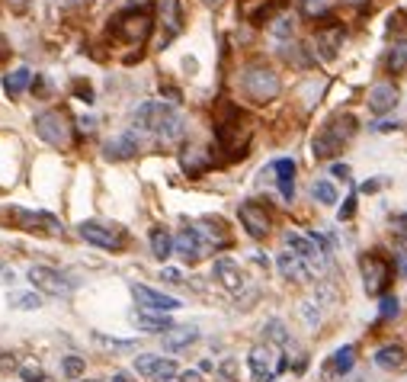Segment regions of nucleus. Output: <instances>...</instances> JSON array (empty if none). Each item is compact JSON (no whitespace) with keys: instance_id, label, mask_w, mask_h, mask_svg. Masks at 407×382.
<instances>
[{"instance_id":"nucleus-1","label":"nucleus","mask_w":407,"mask_h":382,"mask_svg":"<svg viewBox=\"0 0 407 382\" xmlns=\"http://www.w3.org/2000/svg\"><path fill=\"white\" fill-rule=\"evenodd\" d=\"M135 132H151L160 142H177L186 132V123H183V116L174 107L148 100V103H142L135 109Z\"/></svg>"},{"instance_id":"nucleus-2","label":"nucleus","mask_w":407,"mask_h":382,"mask_svg":"<svg viewBox=\"0 0 407 382\" xmlns=\"http://www.w3.org/2000/svg\"><path fill=\"white\" fill-rule=\"evenodd\" d=\"M109 36L119 39V42H128V46H142L144 39L151 36V13L142 7L122 10L109 20Z\"/></svg>"},{"instance_id":"nucleus-3","label":"nucleus","mask_w":407,"mask_h":382,"mask_svg":"<svg viewBox=\"0 0 407 382\" xmlns=\"http://www.w3.org/2000/svg\"><path fill=\"white\" fill-rule=\"evenodd\" d=\"M36 132L39 138L52 148H68L74 138V125H71L68 109H46L36 116Z\"/></svg>"},{"instance_id":"nucleus-4","label":"nucleus","mask_w":407,"mask_h":382,"mask_svg":"<svg viewBox=\"0 0 407 382\" xmlns=\"http://www.w3.org/2000/svg\"><path fill=\"white\" fill-rule=\"evenodd\" d=\"M353 132H356V119H353V116L333 119V123L324 125V132H321V135H315V142H311L315 158H333V154H337L340 148L353 138Z\"/></svg>"},{"instance_id":"nucleus-5","label":"nucleus","mask_w":407,"mask_h":382,"mask_svg":"<svg viewBox=\"0 0 407 382\" xmlns=\"http://www.w3.org/2000/svg\"><path fill=\"white\" fill-rule=\"evenodd\" d=\"M81 238L87 241V245L93 247H103V251H122L128 241L125 228L122 225H113V222H99V219H87V222H81Z\"/></svg>"},{"instance_id":"nucleus-6","label":"nucleus","mask_w":407,"mask_h":382,"mask_svg":"<svg viewBox=\"0 0 407 382\" xmlns=\"http://www.w3.org/2000/svg\"><path fill=\"white\" fill-rule=\"evenodd\" d=\"M247 367H250L254 382H273L286 369V357L280 353L276 344H256L247 357Z\"/></svg>"},{"instance_id":"nucleus-7","label":"nucleus","mask_w":407,"mask_h":382,"mask_svg":"<svg viewBox=\"0 0 407 382\" xmlns=\"http://www.w3.org/2000/svg\"><path fill=\"white\" fill-rule=\"evenodd\" d=\"M244 90H247V97L256 100V103H270V100H276V93H280V77H276L273 68H266V64H250V68L244 71Z\"/></svg>"},{"instance_id":"nucleus-8","label":"nucleus","mask_w":407,"mask_h":382,"mask_svg":"<svg viewBox=\"0 0 407 382\" xmlns=\"http://www.w3.org/2000/svg\"><path fill=\"white\" fill-rule=\"evenodd\" d=\"M26 276H29V283L36 286L39 292H46V296H71L77 286L68 273H61V270H55V267H46V264L29 267Z\"/></svg>"},{"instance_id":"nucleus-9","label":"nucleus","mask_w":407,"mask_h":382,"mask_svg":"<svg viewBox=\"0 0 407 382\" xmlns=\"http://www.w3.org/2000/svg\"><path fill=\"white\" fill-rule=\"evenodd\" d=\"M359 270H362V286L369 296H382L392 283V264L378 254H362L359 257Z\"/></svg>"},{"instance_id":"nucleus-10","label":"nucleus","mask_w":407,"mask_h":382,"mask_svg":"<svg viewBox=\"0 0 407 382\" xmlns=\"http://www.w3.org/2000/svg\"><path fill=\"white\" fill-rule=\"evenodd\" d=\"M237 219H241V225L247 228L250 238H266L273 228V215L270 209L263 206V203H256V199H247V203H241V209H237Z\"/></svg>"},{"instance_id":"nucleus-11","label":"nucleus","mask_w":407,"mask_h":382,"mask_svg":"<svg viewBox=\"0 0 407 382\" xmlns=\"http://www.w3.org/2000/svg\"><path fill=\"white\" fill-rule=\"evenodd\" d=\"M132 296H135V302L144 308V312H177L180 308V299L174 296H167V292H158L151 289V286H142V283H132Z\"/></svg>"},{"instance_id":"nucleus-12","label":"nucleus","mask_w":407,"mask_h":382,"mask_svg":"<svg viewBox=\"0 0 407 382\" xmlns=\"http://www.w3.org/2000/svg\"><path fill=\"white\" fill-rule=\"evenodd\" d=\"M286 247H289V254H295L298 260H305L308 267H315V270L324 267L327 254L321 251V247H317L315 241H311V238L298 235V231H286Z\"/></svg>"},{"instance_id":"nucleus-13","label":"nucleus","mask_w":407,"mask_h":382,"mask_svg":"<svg viewBox=\"0 0 407 382\" xmlns=\"http://www.w3.org/2000/svg\"><path fill=\"white\" fill-rule=\"evenodd\" d=\"M142 151V142H138V132L132 129V132H125V135H116V138H109L103 145V154L109 161H125V158H135V154Z\"/></svg>"},{"instance_id":"nucleus-14","label":"nucleus","mask_w":407,"mask_h":382,"mask_svg":"<svg viewBox=\"0 0 407 382\" xmlns=\"http://www.w3.org/2000/svg\"><path fill=\"white\" fill-rule=\"evenodd\" d=\"M135 373L164 379V376H177V363L167 357H158V353H142V357H135Z\"/></svg>"},{"instance_id":"nucleus-15","label":"nucleus","mask_w":407,"mask_h":382,"mask_svg":"<svg viewBox=\"0 0 407 382\" xmlns=\"http://www.w3.org/2000/svg\"><path fill=\"white\" fill-rule=\"evenodd\" d=\"M13 219L29 231H48V235H61V222L52 212H26V209H13Z\"/></svg>"},{"instance_id":"nucleus-16","label":"nucleus","mask_w":407,"mask_h":382,"mask_svg":"<svg viewBox=\"0 0 407 382\" xmlns=\"http://www.w3.org/2000/svg\"><path fill=\"white\" fill-rule=\"evenodd\" d=\"M205 247L209 245L202 241V235H199L196 228H183L180 235L174 238V251L180 254L183 260H189V264H196V260L205 254Z\"/></svg>"},{"instance_id":"nucleus-17","label":"nucleus","mask_w":407,"mask_h":382,"mask_svg":"<svg viewBox=\"0 0 407 382\" xmlns=\"http://www.w3.org/2000/svg\"><path fill=\"white\" fill-rule=\"evenodd\" d=\"M340 42H343V29H340V26H324V29H317V36H315L317 58L333 62L337 52H340Z\"/></svg>"},{"instance_id":"nucleus-18","label":"nucleus","mask_w":407,"mask_h":382,"mask_svg":"<svg viewBox=\"0 0 407 382\" xmlns=\"http://www.w3.org/2000/svg\"><path fill=\"white\" fill-rule=\"evenodd\" d=\"M398 107V87L392 81H382L369 90V109L372 113H392Z\"/></svg>"},{"instance_id":"nucleus-19","label":"nucleus","mask_w":407,"mask_h":382,"mask_svg":"<svg viewBox=\"0 0 407 382\" xmlns=\"http://www.w3.org/2000/svg\"><path fill=\"white\" fill-rule=\"evenodd\" d=\"M158 16H160V26L167 29V39L180 36V29H183V7H180V0H158Z\"/></svg>"},{"instance_id":"nucleus-20","label":"nucleus","mask_w":407,"mask_h":382,"mask_svg":"<svg viewBox=\"0 0 407 382\" xmlns=\"http://www.w3.org/2000/svg\"><path fill=\"white\" fill-rule=\"evenodd\" d=\"M212 273H215V280H219L225 289H231V292H237L244 286V273H241V267H237L231 257H219V260H215Z\"/></svg>"},{"instance_id":"nucleus-21","label":"nucleus","mask_w":407,"mask_h":382,"mask_svg":"<svg viewBox=\"0 0 407 382\" xmlns=\"http://www.w3.org/2000/svg\"><path fill=\"white\" fill-rule=\"evenodd\" d=\"M276 267H280V273L286 276V280H292V283H308L311 280V267L305 264V260H298L295 254H280L276 257Z\"/></svg>"},{"instance_id":"nucleus-22","label":"nucleus","mask_w":407,"mask_h":382,"mask_svg":"<svg viewBox=\"0 0 407 382\" xmlns=\"http://www.w3.org/2000/svg\"><path fill=\"white\" fill-rule=\"evenodd\" d=\"M180 168L186 170L189 177H199V174H205V170L212 168V158H209L205 148L189 145V148H183V151H180Z\"/></svg>"},{"instance_id":"nucleus-23","label":"nucleus","mask_w":407,"mask_h":382,"mask_svg":"<svg viewBox=\"0 0 407 382\" xmlns=\"http://www.w3.org/2000/svg\"><path fill=\"white\" fill-rule=\"evenodd\" d=\"M29 84H32V71L29 68H13L10 74H4V93H7L10 100H20L26 90H29Z\"/></svg>"},{"instance_id":"nucleus-24","label":"nucleus","mask_w":407,"mask_h":382,"mask_svg":"<svg viewBox=\"0 0 407 382\" xmlns=\"http://www.w3.org/2000/svg\"><path fill=\"white\" fill-rule=\"evenodd\" d=\"M273 170H276V180H280L282 199H286V203H292V196H295V161L282 158V161H276V164H273Z\"/></svg>"},{"instance_id":"nucleus-25","label":"nucleus","mask_w":407,"mask_h":382,"mask_svg":"<svg viewBox=\"0 0 407 382\" xmlns=\"http://www.w3.org/2000/svg\"><path fill=\"white\" fill-rule=\"evenodd\" d=\"M404 363H407V353L398 344H385L375 350V367H382V369H401Z\"/></svg>"},{"instance_id":"nucleus-26","label":"nucleus","mask_w":407,"mask_h":382,"mask_svg":"<svg viewBox=\"0 0 407 382\" xmlns=\"http://www.w3.org/2000/svg\"><path fill=\"white\" fill-rule=\"evenodd\" d=\"M196 341H199L196 328H170V331H164V347H167V350H183V347L196 344Z\"/></svg>"},{"instance_id":"nucleus-27","label":"nucleus","mask_w":407,"mask_h":382,"mask_svg":"<svg viewBox=\"0 0 407 382\" xmlns=\"http://www.w3.org/2000/svg\"><path fill=\"white\" fill-rule=\"evenodd\" d=\"M135 325L142 331H151V334H164V331H170L174 328V325H170V318H167V315H154V312H138L135 315Z\"/></svg>"},{"instance_id":"nucleus-28","label":"nucleus","mask_w":407,"mask_h":382,"mask_svg":"<svg viewBox=\"0 0 407 382\" xmlns=\"http://www.w3.org/2000/svg\"><path fill=\"white\" fill-rule=\"evenodd\" d=\"M353 363H356V347H353V344H347V347H340V350H333L331 363H327V373L343 376L350 367H353Z\"/></svg>"},{"instance_id":"nucleus-29","label":"nucleus","mask_w":407,"mask_h":382,"mask_svg":"<svg viewBox=\"0 0 407 382\" xmlns=\"http://www.w3.org/2000/svg\"><path fill=\"white\" fill-rule=\"evenodd\" d=\"M151 254L158 260H167L170 254H174V235L167 228H154L151 231Z\"/></svg>"},{"instance_id":"nucleus-30","label":"nucleus","mask_w":407,"mask_h":382,"mask_svg":"<svg viewBox=\"0 0 407 382\" xmlns=\"http://www.w3.org/2000/svg\"><path fill=\"white\" fill-rule=\"evenodd\" d=\"M385 64H388V71H392V74H398V71L407 68V39H398V42H394Z\"/></svg>"},{"instance_id":"nucleus-31","label":"nucleus","mask_w":407,"mask_h":382,"mask_svg":"<svg viewBox=\"0 0 407 382\" xmlns=\"http://www.w3.org/2000/svg\"><path fill=\"white\" fill-rule=\"evenodd\" d=\"M311 196H315L317 203H324V206H333V203H337V190H333L327 180H317V184L311 186Z\"/></svg>"},{"instance_id":"nucleus-32","label":"nucleus","mask_w":407,"mask_h":382,"mask_svg":"<svg viewBox=\"0 0 407 382\" xmlns=\"http://www.w3.org/2000/svg\"><path fill=\"white\" fill-rule=\"evenodd\" d=\"M83 367H87V363H83V357H77V353H68V357L61 360V369H64V376H68V379H81Z\"/></svg>"},{"instance_id":"nucleus-33","label":"nucleus","mask_w":407,"mask_h":382,"mask_svg":"<svg viewBox=\"0 0 407 382\" xmlns=\"http://www.w3.org/2000/svg\"><path fill=\"white\" fill-rule=\"evenodd\" d=\"M10 306H13V308H23V312H36V308L42 306V299H39L36 292H20V296L10 299Z\"/></svg>"},{"instance_id":"nucleus-34","label":"nucleus","mask_w":407,"mask_h":382,"mask_svg":"<svg viewBox=\"0 0 407 382\" xmlns=\"http://www.w3.org/2000/svg\"><path fill=\"white\" fill-rule=\"evenodd\" d=\"M331 0H302V13L305 16H324Z\"/></svg>"},{"instance_id":"nucleus-35","label":"nucleus","mask_w":407,"mask_h":382,"mask_svg":"<svg viewBox=\"0 0 407 382\" xmlns=\"http://www.w3.org/2000/svg\"><path fill=\"white\" fill-rule=\"evenodd\" d=\"M266 337H270V341H276V344H286L289 341V334H286V328H282V321H266Z\"/></svg>"},{"instance_id":"nucleus-36","label":"nucleus","mask_w":407,"mask_h":382,"mask_svg":"<svg viewBox=\"0 0 407 382\" xmlns=\"http://www.w3.org/2000/svg\"><path fill=\"white\" fill-rule=\"evenodd\" d=\"M16 373L23 376L26 382H48V373H42L39 367H29V363H20V369Z\"/></svg>"},{"instance_id":"nucleus-37","label":"nucleus","mask_w":407,"mask_h":382,"mask_svg":"<svg viewBox=\"0 0 407 382\" xmlns=\"http://www.w3.org/2000/svg\"><path fill=\"white\" fill-rule=\"evenodd\" d=\"M394 315H398V299H394V296H385L382 306H378V318L388 321V318H394Z\"/></svg>"},{"instance_id":"nucleus-38","label":"nucleus","mask_w":407,"mask_h":382,"mask_svg":"<svg viewBox=\"0 0 407 382\" xmlns=\"http://www.w3.org/2000/svg\"><path fill=\"white\" fill-rule=\"evenodd\" d=\"M93 341L106 347H116V350H132L135 347V341H113V337H103V334H93Z\"/></svg>"},{"instance_id":"nucleus-39","label":"nucleus","mask_w":407,"mask_h":382,"mask_svg":"<svg viewBox=\"0 0 407 382\" xmlns=\"http://www.w3.org/2000/svg\"><path fill=\"white\" fill-rule=\"evenodd\" d=\"M20 369V357L16 353H0V373H16Z\"/></svg>"},{"instance_id":"nucleus-40","label":"nucleus","mask_w":407,"mask_h":382,"mask_svg":"<svg viewBox=\"0 0 407 382\" xmlns=\"http://www.w3.org/2000/svg\"><path fill=\"white\" fill-rule=\"evenodd\" d=\"M353 212H356V193H350L347 203H343V209H340V219L347 222V219H353Z\"/></svg>"},{"instance_id":"nucleus-41","label":"nucleus","mask_w":407,"mask_h":382,"mask_svg":"<svg viewBox=\"0 0 407 382\" xmlns=\"http://www.w3.org/2000/svg\"><path fill=\"white\" fill-rule=\"evenodd\" d=\"M302 315H305V321H308V325H317V318H321V315H317V308H311V302H302Z\"/></svg>"},{"instance_id":"nucleus-42","label":"nucleus","mask_w":407,"mask_h":382,"mask_svg":"<svg viewBox=\"0 0 407 382\" xmlns=\"http://www.w3.org/2000/svg\"><path fill=\"white\" fill-rule=\"evenodd\" d=\"M160 280H164V283H183V273H180V270H170V267H167L164 273H160Z\"/></svg>"},{"instance_id":"nucleus-43","label":"nucleus","mask_w":407,"mask_h":382,"mask_svg":"<svg viewBox=\"0 0 407 382\" xmlns=\"http://www.w3.org/2000/svg\"><path fill=\"white\" fill-rule=\"evenodd\" d=\"M273 32H276V36H289V32H292V20H276Z\"/></svg>"},{"instance_id":"nucleus-44","label":"nucleus","mask_w":407,"mask_h":382,"mask_svg":"<svg viewBox=\"0 0 407 382\" xmlns=\"http://www.w3.org/2000/svg\"><path fill=\"white\" fill-rule=\"evenodd\" d=\"M13 280H16V273H13V270H10V267H0V283H4V286H10V283H13Z\"/></svg>"},{"instance_id":"nucleus-45","label":"nucleus","mask_w":407,"mask_h":382,"mask_svg":"<svg viewBox=\"0 0 407 382\" xmlns=\"http://www.w3.org/2000/svg\"><path fill=\"white\" fill-rule=\"evenodd\" d=\"M331 174H333V177H340V180H347V177H350V168H347V164H333Z\"/></svg>"},{"instance_id":"nucleus-46","label":"nucleus","mask_w":407,"mask_h":382,"mask_svg":"<svg viewBox=\"0 0 407 382\" xmlns=\"http://www.w3.org/2000/svg\"><path fill=\"white\" fill-rule=\"evenodd\" d=\"M398 267H401V273L407 276V247H398Z\"/></svg>"},{"instance_id":"nucleus-47","label":"nucleus","mask_w":407,"mask_h":382,"mask_svg":"<svg viewBox=\"0 0 407 382\" xmlns=\"http://www.w3.org/2000/svg\"><path fill=\"white\" fill-rule=\"evenodd\" d=\"M36 93H48V81H46V77H39V81H36Z\"/></svg>"},{"instance_id":"nucleus-48","label":"nucleus","mask_w":407,"mask_h":382,"mask_svg":"<svg viewBox=\"0 0 407 382\" xmlns=\"http://www.w3.org/2000/svg\"><path fill=\"white\" fill-rule=\"evenodd\" d=\"M180 382H199V373H183Z\"/></svg>"},{"instance_id":"nucleus-49","label":"nucleus","mask_w":407,"mask_h":382,"mask_svg":"<svg viewBox=\"0 0 407 382\" xmlns=\"http://www.w3.org/2000/svg\"><path fill=\"white\" fill-rule=\"evenodd\" d=\"M109 382H132V376H128V373H116Z\"/></svg>"},{"instance_id":"nucleus-50","label":"nucleus","mask_w":407,"mask_h":382,"mask_svg":"<svg viewBox=\"0 0 407 382\" xmlns=\"http://www.w3.org/2000/svg\"><path fill=\"white\" fill-rule=\"evenodd\" d=\"M375 129H378V132H388V129H398V123H378Z\"/></svg>"},{"instance_id":"nucleus-51","label":"nucleus","mask_w":407,"mask_h":382,"mask_svg":"<svg viewBox=\"0 0 407 382\" xmlns=\"http://www.w3.org/2000/svg\"><path fill=\"white\" fill-rule=\"evenodd\" d=\"M154 382H180L177 376H164V379H154Z\"/></svg>"},{"instance_id":"nucleus-52","label":"nucleus","mask_w":407,"mask_h":382,"mask_svg":"<svg viewBox=\"0 0 407 382\" xmlns=\"http://www.w3.org/2000/svg\"><path fill=\"white\" fill-rule=\"evenodd\" d=\"M205 4H219V0H205Z\"/></svg>"},{"instance_id":"nucleus-53","label":"nucleus","mask_w":407,"mask_h":382,"mask_svg":"<svg viewBox=\"0 0 407 382\" xmlns=\"http://www.w3.org/2000/svg\"><path fill=\"white\" fill-rule=\"evenodd\" d=\"M350 4H359V0H350Z\"/></svg>"},{"instance_id":"nucleus-54","label":"nucleus","mask_w":407,"mask_h":382,"mask_svg":"<svg viewBox=\"0 0 407 382\" xmlns=\"http://www.w3.org/2000/svg\"><path fill=\"white\" fill-rule=\"evenodd\" d=\"M74 382H83V379H74Z\"/></svg>"}]
</instances>
